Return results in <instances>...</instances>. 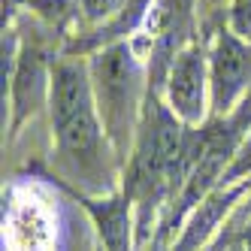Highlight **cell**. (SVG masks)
<instances>
[{
    "instance_id": "cell-11",
    "label": "cell",
    "mask_w": 251,
    "mask_h": 251,
    "mask_svg": "<svg viewBox=\"0 0 251 251\" xmlns=\"http://www.w3.org/2000/svg\"><path fill=\"white\" fill-rule=\"evenodd\" d=\"M227 27L251 43V0H230L227 9Z\"/></svg>"
},
{
    "instance_id": "cell-12",
    "label": "cell",
    "mask_w": 251,
    "mask_h": 251,
    "mask_svg": "<svg viewBox=\"0 0 251 251\" xmlns=\"http://www.w3.org/2000/svg\"><path fill=\"white\" fill-rule=\"evenodd\" d=\"M227 118H230L233 124H236V127H239L242 133H248V130H251V85H248L245 97L239 100V106H236V109H233Z\"/></svg>"
},
{
    "instance_id": "cell-7",
    "label": "cell",
    "mask_w": 251,
    "mask_h": 251,
    "mask_svg": "<svg viewBox=\"0 0 251 251\" xmlns=\"http://www.w3.org/2000/svg\"><path fill=\"white\" fill-rule=\"evenodd\" d=\"M248 191H251V178H242L236 185H218L188 215L182 233L170 242L167 251H200V248H206L221 233V221L239 206V200Z\"/></svg>"
},
{
    "instance_id": "cell-10",
    "label": "cell",
    "mask_w": 251,
    "mask_h": 251,
    "mask_svg": "<svg viewBox=\"0 0 251 251\" xmlns=\"http://www.w3.org/2000/svg\"><path fill=\"white\" fill-rule=\"evenodd\" d=\"M124 6H127V0H79L82 19L91 25H103V22L115 19Z\"/></svg>"
},
{
    "instance_id": "cell-5",
    "label": "cell",
    "mask_w": 251,
    "mask_h": 251,
    "mask_svg": "<svg viewBox=\"0 0 251 251\" xmlns=\"http://www.w3.org/2000/svg\"><path fill=\"white\" fill-rule=\"evenodd\" d=\"M51 64L55 55L40 43H22L19 61H15L12 79H9V106H12V124L9 133H19V127L43 106H49L51 91ZM6 100V97H3Z\"/></svg>"
},
{
    "instance_id": "cell-4",
    "label": "cell",
    "mask_w": 251,
    "mask_h": 251,
    "mask_svg": "<svg viewBox=\"0 0 251 251\" xmlns=\"http://www.w3.org/2000/svg\"><path fill=\"white\" fill-rule=\"evenodd\" d=\"M164 100L178 115V121H185L188 127H203L212 118L209 49L203 37H197L191 46H185L173 61L167 73V85H164Z\"/></svg>"
},
{
    "instance_id": "cell-9",
    "label": "cell",
    "mask_w": 251,
    "mask_h": 251,
    "mask_svg": "<svg viewBox=\"0 0 251 251\" xmlns=\"http://www.w3.org/2000/svg\"><path fill=\"white\" fill-rule=\"evenodd\" d=\"M242 178H251V130L242 136V142H239L236 154H233V160H230L221 185H236V182H242Z\"/></svg>"
},
{
    "instance_id": "cell-3",
    "label": "cell",
    "mask_w": 251,
    "mask_h": 251,
    "mask_svg": "<svg viewBox=\"0 0 251 251\" xmlns=\"http://www.w3.org/2000/svg\"><path fill=\"white\" fill-rule=\"evenodd\" d=\"M209 49V97L212 118H227L251 85V43L230 27L203 37Z\"/></svg>"
},
{
    "instance_id": "cell-1",
    "label": "cell",
    "mask_w": 251,
    "mask_h": 251,
    "mask_svg": "<svg viewBox=\"0 0 251 251\" xmlns=\"http://www.w3.org/2000/svg\"><path fill=\"white\" fill-rule=\"evenodd\" d=\"M49 118L55 130L58 167L70 182L79 185L76 191L88 197L118 194V178H124V167L100 124L88 58H55Z\"/></svg>"
},
{
    "instance_id": "cell-2",
    "label": "cell",
    "mask_w": 251,
    "mask_h": 251,
    "mask_svg": "<svg viewBox=\"0 0 251 251\" xmlns=\"http://www.w3.org/2000/svg\"><path fill=\"white\" fill-rule=\"evenodd\" d=\"M88 67H91V88L100 124L121 167H127L136 146L142 106L149 97V64L136 51L133 40H121L94 51L88 58Z\"/></svg>"
},
{
    "instance_id": "cell-13",
    "label": "cell",
    "mask_w": 251,
    "mask_h": 251,
    "mask_svg": "<svg viewBox=\"0 0 251 251\" xmlns=\"http://www.w3.org/2000/svg\"><path fill=\"white\" fill-rule=\"evenodd\" d=\"M236 239H239V227H224L218 236H215L206 248H200V251H233Z\"/></svg>"
},
{
    "instance_id": "cell-14",
    "label": "cell",
    "mask_w": 251,
    "mask_h": 251,
    "mask_svg": "<svg viewBox=\"0 0 251 251\" xmlns=\"http://www.w3.org/2000/svg\"><path fill=\"white\" fill-rule=\"evenodd\" d=\"M239 251H251V212L245 215V221L239 224Z\"/></svg>"
},
{
    "instance_id": "cell-6",
    "label": "cell",
    "mask_w": 251,
    "mask_h": 251,
    "mask_svg": "<svg viewBox=\"0 0 251 251\" xmlns=\"http://www.w3.org/2000/svg\"><path fill=\"white\" fill-rule=\"evenodd\" d=\"M49 185L61 188L70 200H76L97 227V236L106 251H136V218H133V203L121 191L112 197H88L76 188H70L64 178L55 173H40Z\"/></svg>"
},
{
    "instance_id": "cell-8",
    "label": "cell",
    "mask_w": 251,
    "mask_h": 251,
    "mask_svg": "<svg viewBox=\"0 0 251 251\" xmlns=\"http://www.w3.org/2000/svg\"><path fill=\"white\" fill-rule=\"evenodd\" d=\"M19 9L37 12L49 25H64L70 19V12H73V3L70 0H3V27Z\"/></svg>"
}]
</instances>
